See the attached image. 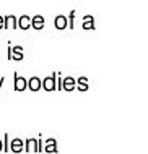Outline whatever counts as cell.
Masks as SVG:
<instances>
[{"label":"cell","instance_id":"11","mask_svg":"<svg viewBox=\"0 0 148 154\" xmlns=\"http://www.w3.org/2000/svg\"><path fill=\"white\" fill-rule=\"evenodd\" d=\"M54 26H56V29L62 31L67 28V16L65 15H57L56 18H54Z\"/></svg>","mask_w":148,"mask_h":154},{"label":"cell","instance_id":"17","mask_svg":"<svg viewBox=\"0 0 148 154\" xmlns=\"http://www.w3.org/2000/svg\"><path fill=\"white\" fill-rule=\"evenodd\" d=\"M75 89H78L80 93H85V91H88V85H77Z\"/></svg>","mask_w":148,"mask_h":154},{"label":"cell","instance_id":"4","mask_svg":"<svg viewBox=\"0 0 148 154\" xmlns=\"http://www.w3.org/2000/svg\"><path fill=\"white\" fill-rule=\"evenodd\" d=\"M75 86H77V80L72 76H67L62 80V89L67 91V93H72V91H75Z\"/></svg>","mask_w":148,"mask_h":154},{"label":"cell","instance_id":"20","mask_svg":"<svg viewBox=\"0 0 148 154\" xmlns=\"http://www.w3.org/2000/svg\"><path fill=\"white\" fill-rule=\"evenodd\" d=\"M0 151H2V140H0Z\"/></svg>","mask_w":148,"mask_h":154},{"label":"cell","instance_id":"6","mask_svg":"<svg viewBox=\"0 0 148 154\" xmlns=\"http://www.w3.org/2000/svg\"><path fill=\"white\" fill-rule=\"evenodd\" d=\"M44 26H46V20H44V16H42V15H34L31 18V28L41 31Z\"/></svg>","mask_w":148,"mask_h":154},{"label":"cell","instance_id":"2","mask_svg":"<svg viewBox=\"0 0 148 154\" xmlns=\"http://www.w3.org/2000/svg\"><path fill=\"white\" fill-rule=\"evenodd\" d=\"M13 88H15V91H18V93H21V91H24L28 88V80L26 78H23V76H20L18 73H13Z\"/></svg>","mask_w":148,"mask_h":154},{"label":"cell","instance_id":"7","mask_svg":"<svg viewBox=\"0 0 148 154\" xmlns=\"http://www.w3.org/2000/svg\"><path fill=\"white\" fill-rule=\"evenodd\" d=\"M82 28H83V29H86V31L95 29V28H96L95 16H93V15H85V16H83V24H82Z\"/></svg>","mask_w":148,"mask_h":154},{"label":"cell","instance_id":"19","mask_svg":"<svg viewBox=\"0 0 148 154\" xmlns=\"http://www.w3.org/2000/svg\"><path fill=\"white\" fill-rule=\"evenodd\" d=\"M3 83H5V78H3V76H2V78H0V89H2V86H3Z\"/></svg>","mask_w":148,"mask_h":154},{"label":"cell","instance_id":"12","mask_svg":"<svg viewBox=\"0 0 148 154\" xmlns=\"http://www.w3.org/2000/svg\"><path fill=\"white\" fill-rule=\"evenodd\" d=\"M24 151L26 152H37V140H34V138L24 140Z\"/></svg>","mask_w":148,"mask_h":154},{"label":"cell","instance_id":"1","mask_svg":"<svg viewBox=\"0 0 148 154\" xmlns=\"http://www.w3.org/2000/svg\"><path fill=\"white\" fill-rule=\"evenodd\" d=\"M56 81H57V73L54 72L50 76H46L44 80H41V89H44V91H56Z\"/></svg>","mask_w":148,"mask_h":154},{"label":"cell","instance_id":"10","mask_svg":"<svg viewBox=\"0 0 148 154\" xmlns=\"http://www.w3.org/2000/svg\"><path fill=\"white\" fill-rule=\"evenodd\" d=\"M18 28L23 31H28L31 28V16L29 15H21L18 18Z\"/></svg>","mask_w":148,"mask_h":154},{"label":"cell","instance_id":"18","mask_svg":"<svg viewBox=\"0 0 148 154\" xmlns=\"http://www.w3.org/2000/svg\"><path fill=\"white\" fill-rule=\"evenodd\" d=\"M0 29H3V16L0 15Z\"/></svg>","mask_w":148,"mask_h":154},{"label":"cell","instance_id":"15","mask_svg":"<svg viewBox=\"0 0 148 154\" xmlns=\"http://www.w3.org/2000/svg\"><path fill=\"white\" fill-rule=\"evenodd\" d=\"M73 21H75V10H72L69 13V16H67V28L73 29Z\"/></svg>","mask_w":148,"mask_h":154},{"label":"cell","instance_id":"9","mask_svg":"<svg viewBox=\"0 0 148 154\" xmlns=\"http://www.w3.org/2000/svg\"><path fill=\"white\" fill-rule=\"evenodd\" d=\"M42 151H46V152H57V151H59L57 140H56V138H49V140H46V144L42 146Z\"/></svg>","mask_w":148,"mask_h":154},{"label":"cell","instance_id":"3","mask_svg":"<svg viewBox=\"0 0 148 154\" xmlns=\"http://www.w3.org/2000/svg\"><path fill=\"white\" fill-rule=\"evenodd\" d=\"M3 28H5V29H16V28H18V18H16L15 15L3 16Z\"/></svg>","mask_w":148,"mask_h":154},{"label":"cell","instance_id":"8","mask_svg":"<svg viewBox=\"0 0 148 154\" xmlns=\"http://www.w3.org/2000/svg\"><path fill=\"white\" fill-rule=\"evenodd\" d=\"M24 59V52H23V47L21 45H13L11 47V59L10 60H15V62H21Z\"/></svg>","mask_w":148,"mask_h":154},{"label":"cell","instance_id":"13","mask_svg":"<svg viewBox=\"0 0 148 154\" xmlns=\"http://www.w3.org/2000/svg\"><path fill=\"white\" fill-rule=\"evenodd\" d=\"M28 88L31 89V91H39L41 89V78L39 76H31L28 80Z\"/></svg>","mask_w":148,"mask_h":154},{"label":"cell","instance_id":"5","mask_svg":"<svg viewBox=\"0 0 148 154\" xmlns=\"http://www.w3.org/2000/svg\"><path fill=\"white\" fill-rule=\"evenodd\" d=\"M10 151H11V152H15V154H18V152H21V151H24V141L21 140V138L11 140V141H10Z\"/></svg>","mask_w":148,"mask_h":154},{"label":"cell","instance_id":"16","mask_svg":"<svg viewBox=\"0 0 148 154\" xmlns=\"http://www.w3.org/2000/svg\"><path fill=\"white\" fill-rule=\"evenodd\" d=\"M75 80H77V85H88L86 76H80V78H75Z\"/></svg>","mask_w":148,"mask_h":154},{"label":"cell","instance_id":"14","mask_svg":"<svg viewBox=\"0 0 148 154\" xmlns=\"http://www.w3.org/2000/svg\"><path fill=\"white\" fill-rule=\"evenodd\" d=\"M2 151H10V136H8V133H5V136H3V141H2Z\"/></svg>","mask_w":148,"mask_h":154}]
</instances>
